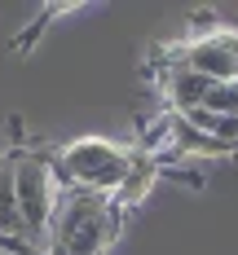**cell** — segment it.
Listing matches in <instances>:
<instances>
[{
  "mask_svg": "<svg viewBox=\"0 0 238 255\" xmlns=\"http://www.w3.org/2000/svg\"><path fill=\"white\" fill-rule=\"evenodd\" d=\"M132 163V150L106 141V136H79L71 145H62L53 158V172L62 189H93V194H115V185L124 180Z\"/></svg>",
  "mask_w": 238,
  "mask_h": 255,
  "instance_id": "7a4b0ae2",
  "label": "cell"
},
{
  "mask_svg": "<svg viewBox=\"0 0 238 255\" xmlns=\"http://www.w3.org/2000/svg\"><path fill=\"white\" fill-rule=\"evenodd\" d=\"M119 216L124 211L110 194L62 189L44 233V255H106L119 238Z\"/></svg>",
  "mask_w": 238,
  "mask_h": 255,
  "instance_id": "6da1fadb",
  "label": "cell"
},
{
  "mask_svg": "<svg viewBox=\"0 0 238 255\" xmlns=\"http://www.w3.org/2000/svg\"><path fill=\"white\" fill-rule=\"evenodd\" d=\"M159 180V163L150 158V154H132V163H128V172H124V180L115 185V207L124 211V207H137V203H146V194H150V185Z\"/></svg>",
  "mask_w": 238,
  "mask_h": 255,
  "instance_id": "277c9868",
  "label": "cell"
},
{
  "mask_svg": "<svg viewBox=\"0 0 238 255\" xmlns=\"http://www.w3.org/2000/svg\"><path fill=\"white\" fill-rule=\"evenodd\" d=\"M0 255H13V251H0Z\"/></svg>",
  "mask_w": 238,
  "mask_h": 255,
  "instance_id": "5b68a950",
  "label": "cell"
},
{
  "mask_svg": "<svg viewBox=\"0 0 238 255\" xmlns=\"http://www.w3.org/2000/svg\"><path fill=\"white\" fill-rule=\"evenodd\" d=\"M9 180H13V203L22 211V225L31 233V242L44 247L53 207H57V194H62L53 158H44V154H13L9 158Z\"/></svg>",
  "mask_w": 238,
  "mask_h": 255,
  "instance_id": "3957f363",
  "label": "cell"
}]
</instances>
